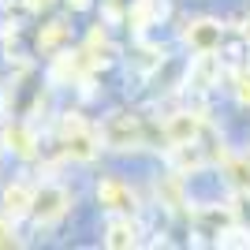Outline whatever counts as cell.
I'll return each mask as SVG.
<instances>
[{
  "instance_id": "1",
  "label": "cell",
  "mask_w": 250,
  "mask_h": 250,
  "mask_svg": "<svg viewBox=\"0 0 250 250\" xmlns=\"http://www.w3.org/2000/svg\"><path fill=\"white\" fill-rule=\"evenodd\" d=\"M67 206H71V194H67L60 183H42V187H34L30 217H34L38 228H52V224L67 213Z\"/></svg>"
},
{
  "instance_id": "2",
  "label": "cell",
  "mask_w": 250,
  "mask_h": 250,
  "mask_svg": "<svg viewBox=\"0 0 250 250\" xmlns=\"http://www.w3.org/2000/svg\"><path fill=\"white\" fill-rule=\"evenodd\" d=\"M63 149H67V157H75V161H94L97 157V135L83 120L71 116V120H63Z\"/></svg>"
},
{
  "instance_id": "3",
  "label": "cell",
  "mask_w": 250,
  "mask_h": 250,
  "mask_svg": "<svg viewBox=\"0 0 250 250\" xmlns=\"http://www.w3.org/2000/svg\"><path fill=\"white\" fill-rule=\"evenodd\" d=\"M97 202H101L108 213H135L138 202H135V190L127 187V183H120V179H101L97 183Z\"/></svg>"
},
{
  "instance_id": "4",
  "label": "cell",
  "mask_w": 250,
  "mask_h": 250,
  "mask_svg": "<svg viewBox=\"0 0 250 250\" xmlns=\"http://www.w3.org/2000/svg\"><path fill=\"white\" fill-rule=\"evenodd\" d=\"M104 138H108V146L116 149H131V146H142V131H138V120L135 116H112L108 120V127H104Z\"/></svg>"
},
{
  "instance_id": "5",
  "label": "cell",
  "mask_w": 250,
  "mask_h": 250,
  "mask_svg": "<svg viewBox=\"0 0 250 250\" xmlns=\"http://www.w3.org/2000/svg\"><path fill=\"white\" fill-rule=\"evenodd\" d=\"M187 45L194 52H217V45H220V38H224V26L220 22H213V19H194V22H187Z\"/></svg>"
},
{
  "instance_id": "6",
  "label": "cell",
  "mask_w": 250,
  "mask_h": 250,
  "mask_svg": "<svg viewBox=\"0 0 250 250\" xmlns=\"http://www.w3.org/2000/svg\"><path fill=\"white\" fill-rule=\"evenodd\" d=\"M138 243V224L127 213H112V220H108V228H104V247L112 250H127Z\"/></svg>"
},
{
  "instance_id": "7",
  "label": "cell",
  "mask_w": 250,
  "mask_h": 250,
  "mask_svg": "<svg viewBox=\"0 0 250 250\" xmlns=\"http://www.w3.org/2000/svg\"><path fill=\"white\" fill-rule=\"evenodd\" d=\"M202 131V120L194 112H176V116H168V124H165V135L168 142H176V146H187V142H194Z\"/></svg>"
},
{
  "instance_id": "8",
  "label": "cell",
  "mask_w": 250,
  "mask_h": 250,
  "mask_svg": "<svg viewBox=\"0 0 250 250\" xmlns=\"http://www.w3.org/2000/svg\"><path fill=\"white\" fill-rule=\"evenodd\" d=\"M34 206V187L30 183H8L4 187V217H26Z\"/></svg>"
},
{
  "instance_id": "9",
  "label": "cell",
  "mask_w": 250,
  "mask_h": 250,
  "mask_svg": "<svg viewBox=\"0 0 250 250\" xmlns=\"http://www.w3.org/2000/svg\"><path fill=\"white\" fill-rule=\"evenodd\" d=\"M4 142H8V149H15L19 157H30L34 153V131L22 124H8L4 127Z\"/></svg>"
},
{
  "instance_id": "10",
  "label": "cell",
  "mask_w": 250,
  "mask_h": 250,
  "mask_svg": "<svg viewBox=\"0 0 250 250\" xmlns=\"http://www.w3.org/2000/svg\"><path fill=\"white\" fill-rule=\"evenodd\" d=\"M190 79L198 90H209V86L217 83V60H213V52H198V60L190 67Z\"/></svg>"
},
{
  "instance_id": "11",
  "label": "cell",
  "mask_w": 250,
  "mask_h": 250,
  "mask_svg": "<svg viewBox=\"0 0 250 250\" xmlns=\"http://www.w3.org/2000/svg\"><path fill=\"white\" fill-rule=\"evenodd\" d=\"M157 194H161L172 209H179V206H183V183H179V176L161 179V183H157Z\"/></svg>"
},
{
  "instance_id": "12",
  "label": "cell",
  "mask_w": 250,
  "mask_h": 250,
  "mask_svg": "<svg viewBox=\"0 0 250 250\" xmlns=\"http://www.w3.org/2000/svg\"><path fill=\"white\" fill-rule=\"evenodd\" d=\"M228 183L235 190H250V161H228Z\"/></svg>"
},
{
  "instance_id": "13",
  "label": "cell",
  "mask_w": 250,
  "mask_h": 250,
  "mask_svg": "<svg viewBox=\"0 0 250 250\" xmlns=\"http://www.w3.org/2000/svg\"><path fill=\"white\" fill-rule=\"evenodd\" d=\"M4 247H19V235H15L11 217H0V250H4Z\"/></svg>"
},
{
  "instance_id": "14",
  "label": "cell",
  "mask_w": 250,
  "mask_h": 250,
  "mask_svg": "<svg viewBox=\"0 0 250 250\" xmlns=\"http://www.w3.org/2000/svg\"><path fill=\"white\" fill-rule=\"evenodd\" d=\"M235 97L243 104H250V75H239V83H235Z\"/></svg>"
},
{
  "instance_id": "15",
  "label": "cell",
  "mask_w": 250,
  "mask_h": 250,
  "mask_svg": "<svg viewBox=\"0 0 250 250\" xmlns=\"http://www.w3.org/2000/svg\"><path fill=\"white\" fill-rule=\"evenodd\" d=\"M26 4H30V8H49L52 0H26Z\"/></svg>"
},
{
  "instance_id": "16",
  "label": "cell",
  "mask_w": 250,
  "mask_h": 250,
  "mask_svg": "<svg viewBox=\"0 0 250 250\" xmlns=\"http://www.w3.org/2000/svg\"><path fill=\"white\" fill-rule=\"evenodd\" d=\"M243 34H247V38H250V15H247V26H243Z\"/></svg>"
},
{
  "instance_id": "17",
  "label": "cell",
  "mask_w": 250,
  "mask_h": 250,
  "mask_svg": "<svg viewBox=\"0 0 250 250\" xmlns=\"http://www.w3.org/2000/svg\"><path fill=\"white\" fill-rule=\"evenodd\" d=\"M75 8H86V0H75Z\"/></svg>"
}]
</instances>
